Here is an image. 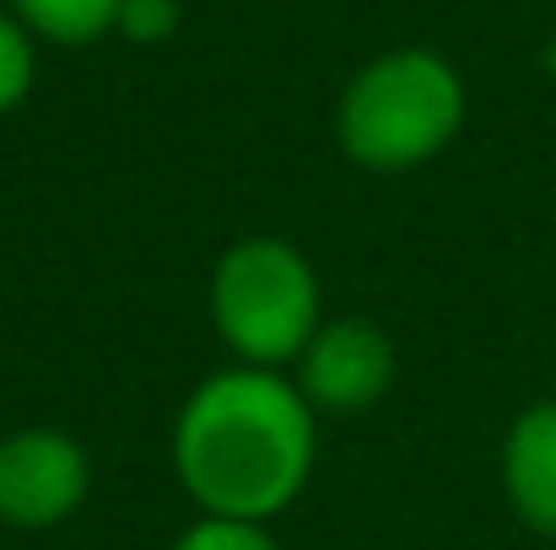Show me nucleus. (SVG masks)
Listing matches in <instances>:
<instances>
[{"label":"nucleus","instance_id":"f257e3e1","mask_svg":"<svg viewBox=\"0 0 556 550\" xmlns=\"http://www.w3.org/2000/svg\"><path fill=\"white\" fill-rule=\"evenodd\" d=\"M174 464L205 513L265 524L303 491L314 470L308 394L265 367L205 378L179 415Z\"/></svg>","mask_w":556,"mask_h":550},{"label":"nucleus","instance_id":"f03ea898","mask_svg":"<svg viewBox=\"0 0 556 550\" xmlns=\"http://www.w3.org/2000/svg\"><path fill=\"white\" fill-rule=\"evenodd\" d=\"M465 119V87L432 49L378 54L341 98V146L372 174H400L438 157Z\"/></svg>","mask_w":556,"mask_h":550},{"label":"nucleus","instance_id":"7ed1b4c3","mask_svg":"<svg viewBox=\"0 0 556 550\" xmlns=\"http://www.w3.org/2000/svg\"><path fill=\"white\" fill-rule=\"evenodd\" d=\"M211 319L222 341L254 367L303 357L319 335V281L308 259L281 238H249L227 248L211 281Z\"/></svg>","mask_w":556,"mask_h":550},{"label":"nucleus","instance_id":"20e7f679","mask_svg":"<svg viewBox=\"0 0 556 550\" xmlns=\"http://www.w3.org/2000/svg\"><path fill=\"white\" fill-rule=\"evenodd\" d=\"M87 497V453L60 432H16L0 443V524L49 529Z\"/></svg>","mask_w":556,"mask_h":550},{"label":"nucleus","instance_id":"39448f33","mask_svg":"<svg viewBox=\"0 0 556 550\" xmlns=\"http://www.w3.org/2000/svg\"><path fill=\"white\" fill-rule=\"evenodd\" d=\"M394 378V346L368 319H341L319 330L303 351V394L325 410H368Z\"/></svg>","mask_w":556,"mask_h":550},{"label":"nucleus","instance_id":"423d86ee","mask_svg":"<svg viewBox=\"0 0 556 550\" xmlns=\"http://www.w3.org/2000/svg\"><path fill=\"white\" fill-rule=\"evenodd\" d=\"M503 486L525 524L556 535V399L514 421L503 443Z\"/></svg>","mask_w":556,"mask_h":550},{"label":"nucleus","instance_id":"0eeeda50","mask_svg":"<svg viewBox=\"0 0 556 550\" xmlns=\"http://www.w3.org/2000/svg\"><path fill=\"white\" fill-rule=\"evenodd\" d=\"M125 0H11L16 22L27 33H43L49 43H92L109 27H119Z\"/></svg>","mask_w":556,"mask_h":550},{"label":"nucleus","instance_id":"6e6552de","mask_svg":"<svg viewBox=\"0 0 556 550\" xmlns=\"http://www.w3.org/2000/svg\"><path fill=\"white\" fill-rule=\"evenodd\" d=\"M33 87V38L16 16L0 11V114H11Z\"/></svg>","mask_w":556,"mask_h":550},{"label":"nucleus","instance_id":"1a4fd4ad","mask_svg":"<svg viewBox=\"0 0 556 550\" xmlns=\"http://www.w3.org/2000/svg\"><path fill=\"white\" fill-rule=\"evenodd\" d=\"M174 550H276V540L254 519H216V513H205L194 529L179 535Z\"/></svg>","mask_w":556,"mask_h":550},{"label":"nucleus","instance_id":"9d476101","mask_svg":"<svg viewBox=\"0 0 556 550\" xmlns=\"http://www.w3.org/2000/svg\"><path fill=\"white\" fill-rule=\"evenodd\" d=\"M179 27V0H125L119 5V33H130L136 43H157Z\"/></svg>","mask_w":556,"mask_h":550}]
</instances>
